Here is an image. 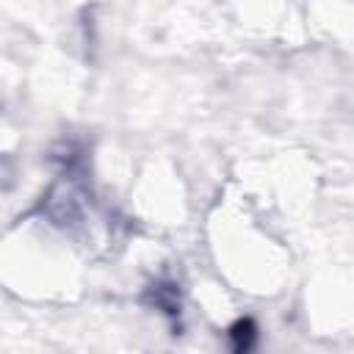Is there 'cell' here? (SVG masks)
<instances>
[{"label":"cell","mask_w":354,"mask_h":354,"mask_svg":"<svg viewBox=\"0 0 354 354\" xmlns=\"http://www.w3.org/2000/svg\"><path fill=\"white\" fill-rule=\"evenodd\" d=\"M254 337H257V329H254V324L249 318L232 324V329H230V340H232V348L235 351H246L254 343Z\"/></svg>","instance_id":"obj_1"}]
</instances>
